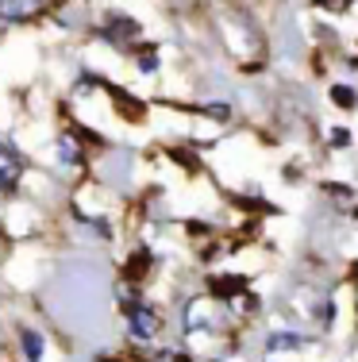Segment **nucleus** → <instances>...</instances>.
Returning <instances> with one entry per match:
<instances>
[{
	"mask_svg": "<svg viewBox=\"0 0 358 362\" xmlns=\"http://www.w3.org/2000/svg\"><path fill=\"white\" fill-rule=\"evenodd\" d=\"M127 320H131V335H135V339H150V335L158 332V316L150 313V308H143V305L127 308Z\"/></svg>",
	"mask_w": 358,
	"mask_h": 362,
	"instance_id": "f03ea898",
	"label": "nucleus"
},
{
	"mask_svg": "<svg viewBox=\"0 0 358 362\" xmlns=\"http://www.w3.org/2000/svg\"><path fill=\"white\" fill-rule=\"evenodd\" d=\"M204 116H212V119H227V116H232V108H227V105H208V108H204Z\"/></svg>",
	"mask_w": 358,
	"mask_h": 362,
	"instance_id": "9d476101",
	"label": "nucleus"
},
{
	"mask_svg": "<svg viewBox=\"0 0 358 362\" xmlns=\"http://www.w3.org/2000/svg\"><path fill=\"white\" fill-rule=\"evenodd\" d=\"M139 66H143V70H155L158 58H155V54H143V58H139Z\"/></svg>",
	"mask_w": 358,
	"mask_h": 362,
	"instance_id": "9b49d317",
	"label": "nucleus"
},
{
	"mask_svg": "<svg viewBox=\"0 0 358 362\" xmlns=\"http://www.w3.org/2000/svg\"><path fill=\"white\" fill-rule=\"evenodd\" d=\"M135 35H139V23L135 20H127V16H112V20H108V39L124 42V39H135Z\"/></svg>",
	"mask_w": 358,
	"mask_h": 362,
	"instance_id": "7ed1b4c3",
	"label": "nucleus"
},
{
	"mask_svg": "<svg viewBox=\"0 0 358 362\" xmlns=\"http://www.w3.org/2000/svg\"><path fill=\"white\" fill-rule=\"evenodd\" d=\"M243 289H246V281H243V278H216V281H212V293H216V297H224V300L239 297Z\"/></svg>",
	"mask_w": 358,
	"mask_h": 362,
	"instance_id": "39448f33",
	"label": "nucleus"
},
{
	"mask_svg": "<svg viewBox=\"0 0 358 362\" xmlns=\"http://www.w3.org/2000/svg\"><path fill=\"white\" fill-rule=\"evenodd\" d=\"M39 8H42V0H0V20L23 23L31 16H39Z\"/></svg>",
	"mask_w": 358,
	"mask_h": 362,
	"instance_id": "f257e3e1",
	"label": "nucleus"
},
{
	"mask_svg": "<svg viewBox=\"0 0 358 362\" xmlns=\"http://www.w3.org/2000/svg\"><path fill=\"white\" fill-rule=\"evenodd\" d=\"M23 351H28L31 362H39L42 358V335L39 332H23Z\"/></svg>",
	"mask_w": 358,
	"mask_h": 362,
	"instance_id": "423d86ee",
	"label": "nucleus"
},
{
	"mask_svg": "<svg viewBox=\"0 0 358 362\" xmlns=\"http://www.w3.org/2000/svg\"><path fill=\"white\" fill-rule=\"evenodd\" d=\"M331 100H335L339 108H354V89H347V85H335V89H331Z\"/></svg>",
	"mask_w": 358,
	"mask_h": 362,
	"instance_id": "0eeeda50",
	"label": "nucleus"
},
{
	"mask_svg": "<svg viewBox=\"0 0 358 362\" xmlns=\"http://www.w3.org/2000/svg\"><path fill=\"white\" fill-rule=\"evenodd\" d=\"M266 347H270V351H281V347H301V335H270Z\"/></svg>",
	"mask_w": 358,
	"mask_h": 362,
	"instance_id": "6e6552de",
	"label": "nucleus"
},
{
	"mask_svg": "<svg viewBox=\"0 0 358 362\" xmlns=\"http://www.w3.org/2000/svg\"><path fill=\"white\" fill-rule=\"evenodd\" d=\"M58 158H66V162H78V146H73V139H62V146H58Z\"/></svg>",
	"mask_w": 358,
	"mask_h": 362,
	"instance_id": "1a4fd4ad",
	"label": "nucleus"
},
{
	"mask_svg": "<svg viewBox=\"0 0 358 362\" xmlns=\"http://www.w3.org/2000/svg\"><path fill=\"white\" fill-rule=\"evenodd\" d=\"M331 139H335V146H343L347 139H351V135H347V132H343V127H335V132H331Z\"/></svg>",
	"mask_w": 358,
	"mask_h": 362,
	"instance_id": "f8f14e48",
	"label": "nucleus"
},
{
	"mask_svg": "<svg viewBox=\"0 0 358 362\" xmlns=\"http://www.w3.org/2000/svg\"><path fill=\"white\" fill-rule=\"evenodd\" d=\"M16 177H20V162L12 158L8 146H0V189H12Z\"/></svg>",
	"mask_w": 358,
	"mask_h": 362,
	"instance_id": "20e7f679",
	"label": "nucleus"
}]
</instances>
